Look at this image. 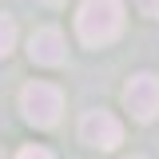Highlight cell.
<instances>
[{
    "label": "cell",
    "instance_id": "obj_11",
    "mask_svg": "<svg viewBox=\"0 0 159 159\" xmlns=\"http://www.w3.org/2000/svg\"><path fill=\"white\" fill-rule=\"evenodd\" d=\"M0 159H4V151H0Z\"/></svg>",
    "mask_w": 159,
    "mask_h": 159
},
{
    "label": "cell",
    "instance_id": "obj_9",
    "mask_svg": "<svg viewBox=\"0 0 159 159\" xmlns=\"http://www.w3.org/2000/svg\"><path fill=\"white\" fill-rule=\"evenodd\" d=\"M44 4H64V0H44Z\"/></svg>",
    "mask_w": 159,
    "mask_h": 159
},
{
    "label": "cell",
    "instance_id": "obj_3",
    "mask_svg": "<svg viewBox=\"0 0 159 159\" xmlns=\"http://www.w3.org/2000/svg\"><path fill=\"white\" fill-rule=\"evenodd\" d=\"M123 103L139 123H151L159 116V76L151 72H135V76L123 84Z\"/></svg>",
    "mask_w": 159,
    "mask_h": 159
},
{
    "label": "cell",
    "instance_id": "obj_6",
    "mask_svg": "<svg viewBox=\"0 0 159 159\" xmlns=\"http://www.w3.org/2000/svg\"><path fill=\"white\" fill-rule=\"evenodd\" d=\"M12 48H16V20L0 12V56H12Z\"/></svg>",
    "mask_w": 159,
    "mask_h": 159
},
{
    "label": "cell",
    "instance_id": "obj_2",
    "mask_svg": "<svg viewBox=\"0 0 159 159\" xmlns=\"http://www.w3.org/2000/svg\"><path fill=\"white\" fill-rule=\"evenodd\" d=\"M20 111L32 127H56L60 111H64V92L52 88V84H40L32 80L24 92H20Z\"/></svg>",
    "mask_w": 159,
    "mask_h": 159
},
{
    "label": "cell",
    "instance_id": "obj_7",
    "mask_svg": "<svg viewBox=\"0 0 159 159\" xmlns=\"http://www.w3.org/2000/svg\"><path fill=\"white\" fill-rule=\"evenodd\" d=\"M16 159H56V155H52L48 147H24V151H20Z\"/></svg>",
    "mask_w": 159,
    "mask_h": 159
},
{
    "label": "cell",
    "instance_id": "obj_1",
    "mask_svg": "<svg viewBox=\"0 0 159 159\" xmlns=\"http://www.w3.org/2000/svg\"><path fill=\"white\" fill-rule=\"evenodd\" d=\"M123 32V0H84L76 12V36L88 48H103Z\"/></svg>",
    "mask_w": 159,
    "mask_h": 159
},
{
    "label": "cell",
    "instance_id": "obj_5",
    "mask_svg": "<svg viewBox=\"0 0 159 159\" xmlns=\"http://www.w3.org/2000/svg\"><path fill=\"white\" fill-rule=\"evenodd\" d=\"M28 56H32V64L60 68V64H64V56H68L64 32H60V28H36V32L28 36Z\"/></svg>",
    "mask_w": 159,
    "mask_h": 159
},
{
    "label": "cell",
    "instance_id": "obj_4",
    "mask_svg": "<svg viewBox=\"0 0 159 159\" xmlns=\"http://www.w3.org/2000/svg\"><path fill=\"white\" fill-rule=\"evenodd\" d=\"M80 139L88 147H96V151H111V147L123 143V123L111 111L92 107V111H84V119H80Z\"/></svg>",
    "mask_w": 159,
    "mask_h": 159
},
{
    "label": "cell",
    "instance_id": "obj_8",
    "mask_svg": "<svg viewBox=\"0 0 159 159\" xmlns=\"http://www.w3.org/2000/svg\"><path fill=\"white\" fill-rule=\"evenodd\" d=\"M135 8L143 12V16H151V20L159 16V0H135Z\"/></svg>",
    "mask_w": 159,
    "mask_h": 159
},
{
    "label": "cell",
    "instance_id": "obj_10",
    "mask_svg": "<svg viewBox=\"0 0 159 159\" xmlns=\"http://www.w3.org/2000/svg\"><path fill=\"white\" fill-rule=\"evenodd\" d=\"M127 159H143V155H127Z\"/></svg>",
    "mask_w": 159,
    "mask_h": 159
}]
</instances>
